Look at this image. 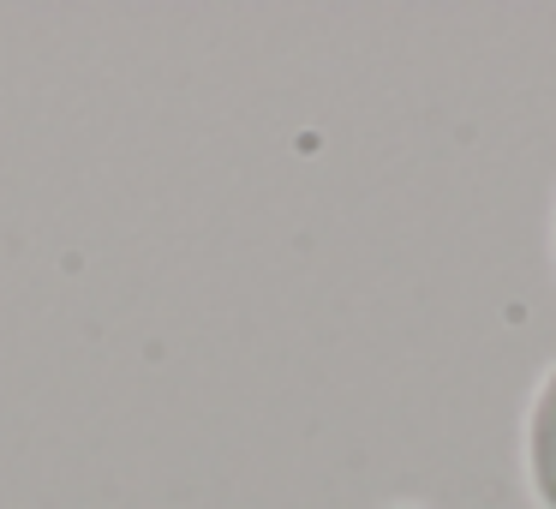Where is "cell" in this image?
Returning <instances> with one entry per match:
<instances>
[{"label": "cell", "mask_w": 556, "mask_h": 509, "mask_svg": "<svg viewBox=\"0 0 556 509\" xmlns=\"http://www.w3.org/2000/svg\"><path fill=\"white\" fill-rule=\"evenodd\" d=\"M527 456H532V492H539V504L556 509V372H551V384L539 389V408H532Z\"/></svg>", "instance_id": "1"}]
</instances>
